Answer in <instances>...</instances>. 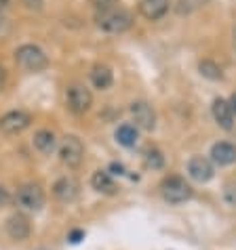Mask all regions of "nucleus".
<instances>
[{
	"mask_svg": "<svg viewBox=\"0 0 236 250\" xmlns=\"http://www.w3.org/2000/svg\"><path fill=\"white\" fill-rule=\"evenodd\" d=\"M211 162L217 166H230L236 162V145L230 141H219L211 147Z\"/></svg>",
	"mask_w": 236,
	"mask_h": 250,
	"instance_id": "nucleus-13",
	"label": "nucleus"
},
{
	"mask_svg": "<svg viewBox=\"0 0 236 250\" xmlns=\"http://www.w3.org/2000/svg\"><path fill=\"white\" fill-rule=\"evenodd\" d=\"M59 160L68 168H78L85 160V145L76 135H66L59 143Z\"/></svg>",
	"mask_w": 236,
	"mask_h": 250,
	"instance_id": "nucleus-4",
	"label": "nucleus"
},
{
	"mask_svg": "<svg viewBox=\"0 0 236 250\" xmlns=\"http://www.w3.org/2000/svg\"><path fill=\"white\" fill-rule=\"evenodd\" d=\"M34 147H36L40 154H53L55 149H57V137H55L53 130L48 128H40L36 135H34Z\"/></svg>",
	"mask_w": 236,
	"mask_h": 250,
	"instance_id": "nucleus-16",
	"label": "nucleus"
},
{
	"mask_svg": "<svg viewBox=\"0 0 236 250\" xmlns=\"http://www.w3.org/2000/svg\"><path fill=\"white\" fill-rule=\"evenodd\" d=\"M27 11H40L43 9V4H45V0H19Z\"/></svg>",
	"mask_w": 236,
	"mask_h": 250,
	"instance_id": "nucleus-24",
	"label": "nucleus"
},
{
	"mask_svg": "<svg viewBox=\"0 0 236 250\" xmlns=\"http://www.w3.org/2000/svg\"><path fill=\"white\" fill-rule=\"evenodd\" d=\"M188 175H190L192 181H196V183L211 181L213 175H215L213 162H211L209 158H203V156L190 158V162H188Z\"/></svg>",
	"mask_w": 236,
	"mask_h": 250,
	"instance_id": "nucleus-11",
	"label": "nucleus"
},
{
	"mask_svg": "<svg viewBox=\"0 0 236 250\" xmlns=\"http://www.w3.org/2000/svg\"><path fill=\"white\" fill-rule=\"evenodd\" d=\"M95 11H103V9H112V6H118V0H93Z\"/></svg>",
	"mask_w": 236,
	"mask_h": 250,
	"instance_id": "nucleus-23",
	"label": "nucleus"
},
{
	"mask_svg": "<svg viewBox=\"0 0 236 250\" xmlns=\"http://www.w3.org/2000/svg\"><path fill=\"white\" fill-rule=\"evenodd\" d=\"M211 114H213V120L217 122L224 130H232L234 128V112H232L230 103H228L226 99L217 97V99L213 101V105H211Z\"/></svg>",
	"mask_w": 236,
	"mask_h": 250,
	"instance_id": "nucleus-12",
	"label": "nucleus"
},
{
	"mask_svg": "<svg viewBox=\"0 0 236 250\" xmlns=\"http://www.w3.org/2000/svg\"><path fill=\"white\" fill-rule=\"evenodd\" d=\"M114 137L122 147H135L137 139H140V130H137V126H133V124H120V126L116 128Z\"/></svg>",
	"mask_w": 236,
	"mask_h": 250,
	"instance_id": "nucleus-18",
	"label": "nucleus"
},
{
	"mask_svg": "<svg viewBox=\"0 0 236 250\" xmlns=\"http://www.w3.org/2000/svg\"><path fill=\"white\" fill-rule=\"evenodd\" d=\"M161 191H163V198L169 204H182V202H188L192 198L190 183L186 181L184 177H177V175L166 177L161 185Z\"/></svg>",
	"mask_w": 236,
	"mask_h": 250,
	"instance_id": "nucleus-3",
	"label": "nucleus"
},
{
	"mask_svg": "<svg viewBox=\"0 0 236 250\" xmlns=\"http://www.w3.org/2000/svg\"><path fill=\"white\" fill-rule=\"evenodd\" d=\"M66 105L72 114L82 116L93 105V95L85 84H70L66 91Z\"/></svg>",
	"mask_w": 236,
	"mask_h": 250,
	"instance_id": "nucleus-5",
	"label": "nucleus"
},
{
	"mask_svg": "<svg viewBox=\"0 0 236 250\" xmlns=\"http://www.w3.org/2000/svg\"><path fill=\"white\" fill-rule=\"evenodd\" d=\"M15 61L27 72H43L48 65V57L36 44H22L15 51Z\"/></svg>",
	"mask_w": 236,
	"mask_h": 250,
	"instance_id": "nucleus-2",
	"label": "nucleus"
},
{
	"mask_svg": "<svg viewBox=\"0 0 236 250\" xmlns=\"http://www.w3.org/2000/svg\"><path fill=\"white\" fill-rule=\"evenodd\" d=\"M9 4V0H0V9H2V6H6Z\"/></svg>",
	"mask_w": 236,
	"mask_h": 250,
	"instance_id": "nucleus-31",
	"label": "nucleus"
},
{
	"mask_svg": "<svg viewBox=\"0 0 236 250\" xmlns=\"http://www.w3.org/2000/svg\"><path fill=\"white\" fill-rule=\"evenodd\" d=\"M11 193L9 189H4V187H0V206H9L11 204Z\"/></svg>",
	"mask_w": 236,
	"mask_h": 250,
	"instance_id": "nucleus-25",
	"label": "nucleus"
},
{
	"mask_svg": "<svg viewBox=\"0 0 236 250\" xmlns=\"http://www.w3.org/2000/svg\"><path fill=\"white\" fill-rule=\"evenodd\" d=\"M95 23L106 34H122L133 25V15L122 6H112V9L95 11Z\"/></svg>",
	"mask_w": 236,
	"mask_h": 250,
	"instance_id": "nucleus-1",
	"label": "nucleus"
},
{
	"mask_svg": "<svg viewBox=\"0 0 236 250\" xmlns=\"http://www.w3.org/2000/svg\"><path fill=\"white\" fill-rule=\"evenodd\" d=\"M4 84H6V69L0 65V91L4 88Z\"/></svg>",
	"mask_w": 236,
	"mask_h": 250,
	"instance_id": "nucleus-28",
	"label": "nucleus"
},
{
	"mask_svg": "<svg viewBox=\"0 0 236 250\" xmlns=\"http://www.w3.org/2000/svg\"><path fill=\"white\" fill-rule=\"evenodd\" d=\"M224 200L228 206H236V183H226L224 187Z\"/></svg>",
	"mask_w": 236,
	"mask_h": 250,
	"instance_id": "nucleus-22",
	"label": "nucleus"
},
{
	"mask_svg": "<svg viewBox=\"0 0 236 250\" xmlns=\"http://www.w3.org/2000/svg\"><path fill=\"white\" fill-rule=\"evenodd\" d=\"M169 11V0H140V13L148 21H158Z\"/></svg>",
	"mask_w": 236,
	"mask_h": 250,
	"instance_id": "nucleus-14",
	"label": "nucleus"
},
{
	"mask_svg": "<svg viewBox=\"0 0 236 250\" xmlns=\"http://www.w3.org/2000/svg\"><path fill=\"white\" fill-rule=\"evenodd\" d=\"M114 82V74L108 65H95L91 69V84L99 91H108Z\"/></svg>",
	"mask_w": 236,
	"mask_h": 250,
	"instance_id": "nucleus-17",
	"label": "nucleus"
},
{
	"mask_svg": "<svg viewBox=\"0 0 236 250\" xmlns=\"http://www.w3.org/2000/svg\"><path fill=\"white\" fill-rule=\"evenodd\" d=\"M228 103H230V107H232V112H234V116H236V93L230 97V101H228Z\"/></svg>",
	"mask_w": 236,
	"mask_h": 250,
	"instance_id": "nucleus-29",
	"label": "nucleus"
},
{
	"mask_svg": "<svg viewBox=\"0 0 236 250\" xmlns=\"http://www.w3.org/2000/svg\"><path fill=\"white\" fill-rule=\"evenodd\" d=\"M15 202L22 206L24 210L38 212L40 208L45 206V191H43V187L36 185V183H25V185H22L17 189Z\"/></svg>",
	"mask_w": 236,
	"mask_h": 250,
	"instance_id": "nucleus-6",
	"label": "nucleus"
},
{
	"mask_svg": "<svg viewBox=\"0 0 236 250\" xmlns=\"http://www.w3.org/2000/svg\"><path fill=\"white\" fill-rule=\"evenodd\" d=\"M143 160H145V166L152 168V170H161L165 166V156H163V151L158 147H148L145 149Z\"/></svg>",
	"mask_w": 236,
	"mask_h": 250,
	"instance_id": "nucleus-20",
	"label": "nucleus"
},
{
	"mask_svg": "<svg viewBox=\"0 0 236 250\" xmlns=\"http://www.w3.org/2000/svg\"><path fill=\"white\" fill-rule=\"evenodd\" d=\"M6 233H9V238L15 240V242H24V240L30 238L32 223H30V219H27V214H24V212L11 214V217L6 219Z\"/></svg>",
	"mask_w": 236,
	"mask_h": 250,
	"instance_id": "nucleus-10",
	"label": "nucleus"
},
{
	"mask_svg": "<svg viewBox=\"0 0 236 250\" xmlns=\"http://www.w3.org/2000/svg\"><path fill=\"white\" fill-rule=\"evenodd\" d=\"M110 168L114 170V175H124V166L118 164V162H112V166H110Z\"/></svg>",
	"mask_w": 236,
	"mask_h": 250,
	"instance_id": "nucleus-27",
	"label": "nucleus"
},
{
	"mask_svg": "<svg viewBox=\"0 0 236 250\" xmlns=\"http://www.w3.org/2000/svg\"><path fill=\"white\" fill-rule=\"evenodd\" d=\"M78 193H80V183L70 175L59 177L57 181L53 183V196L57 198L59 202H64V204L74 202V200L78 198Z\"/></svg>",
	"mask_w": 236,
	"mask_h": 250,
	"instance_id": "nucleus-9",
	"label": "nucleus"
},
{
	"mask_svg": "<svg viewBox=\"0 0 236 250\" xmlns=\"http://www.w3.org/2000/svg\"><path fill=\"white\" fill-rule=\"evenodd\" d=\"M207 2H209V0H177L175 11H177V15H192L194 11L203 9Z\"/></svg>",
	"mask_w": 236,
	"mask_h": 250,
	"instance_id": "nucleus-21",
	"label": "nucleus"
},
{
	"mask_svg": "<svg viewBox=\"0 0 236 250\" xmlns=\"http://www.w3.org/2000/svg\"><path fill=\"white\" fill-rule=\"evenodd\" d=\"M82 238H85V231H80V229H76V231H72V233H70V238H68V240H70L72 244H78V242H80Z\"/></svg>",
	"mask_w": 236,
	"mask_h": 250,
	"instance_id": "nucleus-26",
	"label": "nucleus"
},
{
	"mask_svg": "<svg viewBox=\"0 0 236 250\" xmlns=\"http://www.w3.org/2000/svg\"><path fill=\"white\" fill-rule=\"evenodd\" d=\"M91 187L99 193H106V196H112V193L118 191V187L114 183L112 175L108 170H95L93 177H91Z\"/></svg>",
	"mask_w": 236,
	"mask_h": 250,
	"instance_id": "nucleus-15",
	"label": "nucleus"
},
{
	"mask_svg": "<svg viewBox=\"0 0 236 250\" xmlns=\"http://www.w3.org/2000/svg\"><path fill=\"white\" fill-rule=\"evenodd\" d=\"M232 44H234V51H236V25H234V32H232Z\"/></svg>",
	"mask_w": 236,
	"mask_h": 250,
	"instance_id": "nucleus-30",
	"label": "nucleus"
},
{
	"mask_svg": "<svg viewBox=\"0 0 236 250\" xmlns=\"http://www.w3.org/2000/svg\"><path fill=\"white\" fill-rule=\"evenodd\" d=\"M198 72H200V76H205L207 80H221V78H224L221 67L215 63V61H211V59L200 61V63H198Z\"/></svg>",
	"mask_w": 236,
	"mask_h": 250,
	"instance_id": "nucleus-19",
	"label": "nucleus"
},
{
	"mask_svg": "<svg viewBox=\"0 0 236 250\" xmlns=\"http://www.w3.org/2000/svg\"><path fill=\"white\" fill-rule=\"evenodd\" d=\"M129 112H131V116H133L137 128H142V130H154V126H156V114H154V109H152L150 103L135 101V103H131Z\"/></svg>",
	"mask_w": 236,
	"mask_h": 250,
	"instance_id": "nucleus-8",
	"label": "nucleus"
},
{
	"mask_svg": "<svg viewBox=\"0 0 236 250\" xmlns=\"http://www.w3.org/2000/svg\"><path fill=\"white\" fill-rule=\"evenodd\" d=\"M32 124V116L24 109H13L0 118V130L4 135H19Z\"/></svg>",
	"mask_w": 236,
	"mask_h": 250,
	"instance_id": "nucleus-7",
	"label": "nucleus"
}]
</instances>
